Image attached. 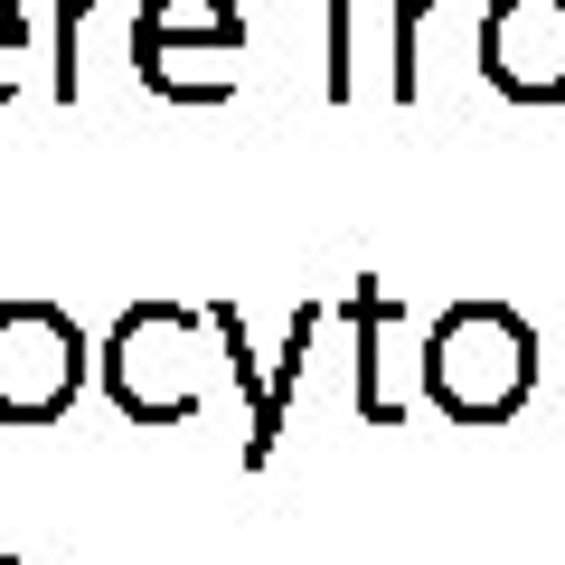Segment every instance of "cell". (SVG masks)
<instances>
[{
  "label": "cell",
  "mask_w": 565,
  "mask_h": 565,
  "mask_svg": "<svg viewBox=\"0 0 565 565\" xmlns=\"http://www.w3.org/2000/svg\"><path fill=\"white\" fill-rule=\"evenodd\" d=\"M415 377H424V405L452 424H509L527 405V386H537V330H527V311L509 302H452L434 311V330H424L415 349Z\"/></svg>",
  "instance_id": "1"
},
{
  "label": "cell",
  "mask_w": 565,
  "mask_h": 565,
  "mask_svg": "<svg viewBox=\"0 0 565 565\" xmlns=\"http://www.w3.org/2000/svg\"><path fill=\"white\" fill-rule=\"evenodd\" d=\"M207 311L189 302H132L95 349L104 396L122 405L132 424H189L207 405Z\"/></svg>",
  "instance_id": "2"
},
{
  "label": "cell",
  "mask_w": 565,
  "mask_h": 565,
  "mask_svg": "<svg viewBox=\"0 0 565 565\" xmlns=\"http://www.w3.org/2000/svg\"><path fill=\"white\" fill-rule=\"evenodd\" d=\"M245 47V10L236 0H132V76L161 104H226L236 76H207L189 57H236Z\"/></svg>",
  "instance_id": "3"
},
{
  "label": "cell",
  "mask_w": 565,
  "mask_h": 565,
  "mask_svg": "<svg viewBox=\"0 0 565 565\" xmlns=\"http://www.w3.org/2000/svg\"><path fill=\"white\" fill-rule=\"evenodd\" d=\"M95 377V349L57 302H0V424H57Z\"/></svg>",
  "instance_id": "4"
},
{
  "label": "cell",
  "mask_w": 565,
  "mask_h": 565,
  "mask_svg": "<svg viewBox=\"0 0 565 565\" xmlns=\"http://www.w3.org/2000/svg\"><path fill=\"white\" fill-rule=\"evenodd\" d=\"M481 76L509 104H565V0H490Z\"/></svg>",
  "instance_id": "5"
},
{
  "label": "cell",
  "mask_w": 565,
  "mask_h": 565,
  "mask_svg": "<svg viewBox=\"0 0 565 565\" xmlns=\"http://www.w3.org/2000/svg\"><path fill=\"white\" fill-rule=\"evenodd\" d=\"M349 330H359V415L377 424V434H396V424H405V396L386 386V330H396V292H377V274L349 282Z\"/></svg>",
  "instance_id": "6"
},
{
  "label": "cell",
  "mask_w": 565,
  "mask_h": 565,
  "mask_svg": "<svg viewBox=\"0 0 565 565\" xmlns=\"http://www.w3.org/2000/svg\"><path fill=\"white\" fill-rule=\"evenodd\" d=\"M311 340H321V302H302L292 321H282V349H274V367H264V405H255V424H245V471H264V462H274V444H282V415H292V386H302Z\"/></svg>",
  "instance_id": "7"
},
{
  "label": "cell",
  "mask_w": 565,
  "mask_h": 565,
  "mask_svg": "<svg viewBox=\"0 0 565 565\" xmlns=\"http://www.w3.org/2000/svg\"><path fill=\"white\" fill-rule=\"evenodd\" d=\"M462 10V0H386V95L424 104V20Z\"/></svg>",
  "instance_id": "8"
},
{
  "label": "cell",
  "mask_w": 565,
  "mask_h": 565,
  "mask_svg": "<svg viewBox=\"0 0 565 565\" xmlns=\"http://www.w3.org/2000/svg\"><path fill=\"white\" fill-rule=\"evenodd\" d=\"M321 47H330V66H321L330 104H349L359 95V0H330L321 10Z\"/></svg>",
  "instance_id": "9"
},
{
  "label": "cell",
  "mask_w": 565,
  "mask_h": 565,
  "mask_svg": "<svg viewBox=\"0 0 565 565\" xmlns=\"http://www.w3.org/2000/svg\"><path fill=\"white\" fill-rule=\"evenodd\" d=\"M29 39H39V29H29V10H20V0H0V47H10V57H29Z\"/></svg>",
  "instance_id": "10"
},
{
  "label": "cell",
  "mask_w": 565,
  "mask_h": 565,
  "mask_svg": "<svg viewBox=\"0 0 565 565\" xmlns=\"http://www.w3.org/2000/svg\"><path fill=\"white\" fill-rule=\"evenodd\" d=\"M20 95V57H10V47H0V104Z\"/></svg>",
  "instance_id": "11"
}]
</instances>
